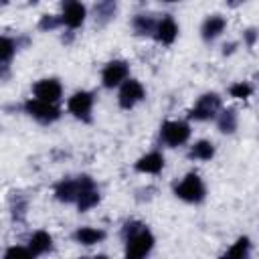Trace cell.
Listing matches in <instances>:
<instances>
[{
    "label": "cell",
    "instance_id": "cell-1",
    "mask_svg": "<svg viewBox=\"0 0 259 259\" xmlns=\"http://www.w3.org/2000/svg\"><path fill=\"white\" fill-rule=\"evenodd\" d=\"M121 235L125 241L123 259H146L154 251L156 237L140 221H127L121 229Z\"/></svg>",
    "mask_w": 259,
    "mask_h": 259
},
{
    "label": "cell",
    "instance_id": "cell-2",
    "mask_svg": "<svg viewBox=\"0 0 259 259\" xmlns=\"http://www.w3.org/2000/svg\"><path fill=\"white\" fill-rule=\"evenodd\" d=\"M174 196L188 204H200L206 198V186L196 172H188L174 184Z\"/></svg>",
    "mask_w": 259,
    "mask_h": 259
},
{
    "label": "cell",
    "instance_id": "cell-3",
    "mask_svg": "<svg viewBox=\"0 0 259 259\" xmlns=\"http://www.w3.org/2000/svg\"><path fill=\"white\" fill-rule=\"evenodd\" d=\"M221 107H223V99H221L219 93H214V91L202 93L196 99V103L188 109V119H192V121H210V119L217 117Z\"/></svg>",
    "mask_w": 259,
    "mask_h": 259
},
{
    "label": "cell",
    "instance_id": "cell-4",
    "mask_svg": "<svg viewBox=\"0 0 259 259\" xmlns=\"http://www.w3.org/2000/svg\"><path fill=\"white\" fill-rule=\"evenodd\" d=\"M190 123L182 119H166L160 125V142L168 148L184 146L190 140Z\"/></svg>",
    "mask_w": 259,
    "mask_h": 259
},
{
    "label": "cell",
    "instance_id": "cell-5",
    "mask_svg": "<svg viewBox=\"0 0 259 259\" xmlns=\"http://www.w3.org/2000/svg\"><path fill=\"white\" fill-rule=\"evenodd\" d=\"M22 109H24V113H26L28 117H32L34 121H38V123H42V125H51V123H55V121L61 119V109H59V105L45 103V101H38V99H34V97L26 99V101L22 103Z\"/></svg>",
    "mask_w": 259,
    "mask_h": 259
},
{
    "label": "cell",
    "instance_id": "cell-6",
    "mask_svg": "<svg viewBox=\"0 0 259 259\" xmlns=\"http://www.w3.org/2000/svg\"><path fill=\"white\" fill-rule=\"evenodd\" d=\"M146 99V87L138 81V79H127L119 85V91H117V105L125 111L134 109L138 103H142Z\"/></svg>",
    "mask_w": 259,
    "mask_h": 259
},
{
    "label": "cell",
    "instance_id": "cell-7",
    "mask_svg": "<svg viewBox=\"0 0 259 259\" xmlns=\"http://www.w3.org/2000/svg\"><path fill=\"white\" fill-rule=\"evenodd\" d=\"M93 103H95V95L91 91H75L69 99H67V111L75 117L81 119L85 123L91 121V111H93Z\"/></svg>",
    "mask_w": 259,
    "mask_h": 259
},
{
    "label": "cell",
    "instance_id": "cell-8",
    "mask_svg": "<svg viewBox=\"0 0 259 259\" xmlns=\"http://www.w3.org/2000/svg\"><path fill=\"white\" fill-rule=\"evenodd\" d=\"M77 178H79V196H77L75 204H77L79 212H87V210H91L93 206L99 204L101 194H99V188L95 186V180L91 176L81 174Z\"/></svg>",
    "mask_w": 259,
    "mask_h": 259
},
{
    "label": "cell",
    "instance_id": "cell-9",
    "mask_svg": "<svg viewBox=\"0 0 259 259\" xmlns=\"http://www.w3.org/2000/svg\"><path fill=\"white\" fill-rule=\"evenodd\" d=\"M127 79H130V65L121 59H113V61L105 63V67L101 69V85L105 89L119 87Z\"/></svg>",
    "mask_w": 259,
    "mask_h": 259
},
{
    "label": "cell",
    "instance_id": "cell-10",
    "mask_svg": "<svg viewBox=\"0 0 259 259\" xmlns=\"http://www.w3.org/2000/svg\"><path fill=\"white\" fill-rule=\"evenodd\" d=\"M32 95L38 101L57 105L63 97V85L57 77H42L32 85Z\"/></svg>",
    "mask_w": 259,
    "mask_h": 259
},
{
    "label": "cell",
    "instance_id": "cell-11",
    "mask_svg": "<svg viewBox=\"0 0 259 259\" xmlns=\"http://www.w3.org/2000/svg\"><path fill=\"white\" fill-rule=\"evenodd\" d=\"M59 16H61L63 26H67V30H75V28L83 26V22L87 18V6L77 0L63 2V12Z\"/></svg>",
    "mask_w": 259,
    "mask_h": 259
},
{
    "label": "cell",
    "instance_id": "cell-12",
    "mask_svg": "<svg viewBox=\"0 0 259 259\" xmlns=\"http://www.w3.org/2000/svg\"><path fill=\"white\" fill-rule=\"evenodd\" d=\"M178 22L174 20L172 14H164L158 22H156V28H154V38L160 42V45H172L176 38H178Z\"/></svg>",
    "mask_w": 259,
    "mask_h": 259
},
{
    "label": "cell",
    "instance_id": "cell-13",
    "mask_svg": "<svg viewBox=\"0 0 259 259\" xmlns=\"http://www.w3.org/2000/svg\"><path fill=\"white\" fill-rule=\"evenodd\" d=\"M164 154L158 152V150H152V152H146L144 156H140L134 164V170L140 172V174H160L164 170Z\"/></svg>",
    "mask_w": 259,
    "mask_h": 259
},
{
    "label": "cell",
    "instance_id": "cell-14",
    "mask_svg": "<svg viewBox=\"0 0 259 259\" xmlns=\"http://www.w3.org/2000/svg\"><path fill=\"white\" fill-rule=\"evenodd\" d=\"M225 28H227V18L221 14H210L200 24V36L204 42H212L225 32Z\"/></svg>",
    "mask_w": 259,
    "mask_h": 259
},
{
    "label": "cell",
    "instance_id": "cell-15",
    "mask_svg": "<svg viewBox=\"0 0 259 259\" xmlns=\"http://www.w3.org/2000/svg\"><path fill=\"white\" fill-rule=\"evenodd\" d=\"M79 196V178H63L55 184V198L65 204H75Z\"/></svg>",
    "mask_w": 259,
    "mask_h": 259
},
{
    "label": "cell",
    "instance_id": "cell-16",
    "mask_svg": "<svg viewBox=\"0 0 259 259\" xmlns=\"http://www.w3.org/2000/svg\"><path fill=\"white\" fill-rule=\"evenodd\" d=\"M103 239H105V231L97 229V227H77L73 231V241L79 243V245H85V247L97 245Z\"/></svg>",
    "mask_w": 259,
    "mask_h": 259
},
{
    "label": "cell",
    "instance_id": "cell-17",
    "mask_svg": "<svg viewBox=\"0 0 259 259\" xmlns=\"http://www.w3.org/2000/svg\"><path fill=\"white\" fill-rule=\"evenodd\" d=\"M217 127L221 134H235L237 125H239V113L235 107H221V111L217 113Z\"/></svg>",
    "mask_w": 259,
    "mask_h": 259
},
{
    "label": "cell",
    "instance_id": "cell-18",
    "mask_svg": "<svg viewBox=\"0 0 259 259\" xmlns=\"http://www.w3.org/2000/svg\"><path fill=\"white\" fill-rule=\"evenodd\" d=\"M28 251L34 257L53 251V237H51V233H47V231H34L30 235V239H28Z\"/></svg>",
    "mask_w": 259,
    "mask_h": 259
},
{
    "label": "cell",
    "instance_id": "cell-19",
    "mask_svg": "<svg viewBox=\"0 0 259 259\" xmlns=\"http://www.w3.org/2000/svg\"><path fill=\"white\" fill-rule=\"evenodd\" d=\"M251 249H253V243H251V237L247 235H241L219 259H249L251 255Z\"/></svg>",
    "mask_w": 259,
    "mask_h": 259
},
{
    "label": "cell",
    "instance_id": "cell-20",
    "mask_svg": "<svg viewBox=\"0 0 259 259\" xmlns=\"http://www.w3.org/2000/svg\"><path fill=\"white\" fill-rule=\"evenodd\" d=\"M214 144L210 140H198L190 146L188 150V158L190 160H198V162H208L214 158Z\"/></svg>",
    "mask_w": 259,
    "mask_h": 259
},
{
    "label": "cell",
    "instance_id": "cell-21",
    "mask_svg": "<svg viewBox=\"0 0 259 259\" xmlns=\"http://www.w3.org/2000/svg\"><path fill=\"white\" fill-rule=\"evenodd\" d=\"M115 12H117V4L111 2V0H101V2H97V4L93 6L95 22H97L99 26L107 24L109 20H113V18H115Z\"/></svg>",
    "mask_w": 259,
    "mask_h": 259
},
{
    "label": "cell",
    "instance_id": "cell-22",
    "mask_svg": "<svg viewBox=\"0 0 259 259\" xmlns=\"http://www.w3.org/2000/svg\"><path fill=\"white\" fill-rule=\"evenodd\" d=\"M156 18L152 14H136L132 18V28L138 36H150L154 34V28H156Z\"/></svg>",
    "mask_w": 259,
    "mask_h": 259
},
{
    "label": "cell",
    "instance_id": "cell-23",
    "mask_svg": "<svg viewBox=\"0 0 259 259\" xmlns=\"http://www.w3.org/2000/svg\"><path fill=\"white\" fill-rule=\"evenodd\" d=\"M16 49H18V45H16L14 38H10V36H0V67H2V65H8V63L14 59Z\"/></svg>",
    "mask_w": 259,
    "mask_h": 259
},
{
    "label": "cell",
    "instance_id": "cell-24",
    "mask_svg": "<svg viewBox=\"0 0 259 259\" xmlns=\"http://www.w3.org/2000/svg\"><path fill=\"white\" fill-rule=\"evenodd\" d=\"M229 95H231L233 99L245 101V99H249V97L253 95V85H251L249 81H237V83H233V85L229 87Z\"/></svg>",
    "mask_w": 259,
    "mask_h": 259
},
{
    "label": "cell",
    "instance_id": "cell-25",
    "mask_svg": "<svg viewBox=\"0 0 259 259\" xmlns=\"http://www.w3.org/2000/svg\"><path fill=\"white\" fill-rule=\"evenodd\" d=\"M26 208H28V200L20 194L14 192V196L10 198V212H12V219L14 221H24L26 217Z\"/></svg>",
    "mask_w": 259,
    "mask_h": 259
},
{
    "label": "cell",
    "instance_id": "cell-26",
    "mask_svg": "<svg viewBox=\"0 0 259 259\" xmlns=\"http://www.w3.org/2000/svg\"><path fill=\"white\" fill-rule=\"evenodd\" d=\"M59 26H63V22H61V16H59V14H42V16L38 18V30H42V32L57 30Z\"/></svg>",
    "mask_w": 259,
    "mask_h": 259
},
{
    "label": "cell",
    "instance_id": "cell-27",
    "mask_svg": "<svg viewBox=\"0 0 259 259\" xmlns=\"http://www.w3.org/2000/svg\"><path fill=\"white\" fill-rule=\"evenodd\" d=\"M2 259H34V255L28 251V247H22V245H12L4 251V257Z\"/></svg>",
    "mask_w": 259,
    "mask_h": 259
},
{
    "label": "cell",
    "instance_id": "cell-28",
    "mask_svg": "<svg viewBox=\"0 0 259 259\" xmlns=\"http://www.w3.org/2000/svg\"><path fill=\"white\" fill-rule=\"evenodd\" d=\"M257 36H259L257 28H255V26H249V28L243 32V42H245L249 49H253V47L257 45Z\"/></svg>",
    "mask_w": 259,
    "mask_h": 259
},
{
    "label": "cell",
    "instance_id": "cell-29",
    "mask_svg": "<svg viewBox=\"0 0 259 259\" xmlns=\"http://www.w3.org/2000/svg\"><path fill=\"white\" fill-rule=\"evenodd\" d=\"M237 47H239V42H235V40L233 42H225L223 45V55H233L237 51Z\"/></svg>",
    "mask_w": 259,
    "mask_h": 259
},
{
    "label": "cell",
    "instance_id": "cell-30",
    "mask_svg": "<svg viewBox=\"0 0 259 259\" xmlns=\"http://www.w3.org/2000/svg\"><path fill=\"white\" fill-rule=\"evenodd\" d=\"M89 259H109L107 255H95V257H89Z\"/></svg>",
    "mask_w": 259,
    "mask_h": 259
},
{
    "label": "cell",
    "instance_id": "cell-31",
    "mask_svg": "<svg viewBox=\"0 0 259 259\" xmlns=\"http://www.w3.org/2000/svg\"><path fill=\"white\" fill-rule=\"evenodd\" d=\"M77 259H89V257H77Z\"/></svg>",
    "mask_w": 259,
    "mask_h": 259
}]
</instances>
